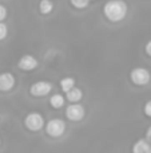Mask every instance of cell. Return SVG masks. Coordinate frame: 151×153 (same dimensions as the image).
<instances>
[{
    "mask_svg": "<svg viewBox=\"0 0 151 153\" xmlns=\"http://www.w3.org/2000/svg\"><path fill=\"white\" fill-rule=\"evenodd\" d=\"M134 153H149L150 151V144L147 140H138L135 145L133 146Z\"/></svg>",
    "mask_w": 151,
    "mask_h": 153,
    "instance_id": "10",
    "label": "cell"
},
{
    "mask_svg": "<svg viewBox=\"0 0 151 153\" xmlns=\"http://www.w3.org/2000/svg\"><path fill=\"white\" fill-rule=\"evenodd\" d=\"M74 86H75V79L71 78V76H66V78H63L60 81V87L64 93L68 91V90L72 89Z\"/></svg>",
    "mask_w": 151,
    "mask_h": 153,
    "instance_id": "13",
    "label": "cell"
},
{
    "mask_svg": "<svg viewBox=\"0 0 151 153\" xmlns=\"http://www.w3.org/2000/svg\"><path fill=\"white\" fill-rule=\"evenodd\" d=\"M66 117L75 122L80 121L84 117V108L79 102H71V105L66 108Z\"/></svg>",
    "mask_w": 151,
    "mask_h": 153,
    "instance_id": "5",
    "label": "cell"
},
{
    "mask_svg": "<svg viewBox=\"0 0 151 153\" xmlns=\"http://www.w3.org/2000/svg\"><path fill=\"white\" fill-rule=\"evenodd\" d=\"M146 137H147V141L149 143H151V126L147 129V132H146Z\"/></svg>",
    "mask_w": 151,
    "mask_h": 153,
    "instance_id": "19",
    "label": "cell"
},
{
    "mask_svg": "<svg viewBox=\"0 0 151 153\" xmlns=\"http://www.w3.org/2000/svg\"><path fill=\"white\" fill-rule=\"evenodd\" d=\"M5 18H7V8L3 4H0V22H3Z\"/></svg>",
    "mask_w": 151,
    "mask_h": 153,
    "instance_id": "16",
    "label": "cell"
},
{
    "mask_svg": "<svg viewBox=\"0 0 151 153\" xmlns=\"http://www.w3.org/2000/svg\"><path fill=\"white\" fill-rule=\"evenodd\" d=\"M149 153H151V145H150V151H149Z\"/></svg>",
    "mask_w": 151,
    "mask_h": 153,
    "instance_id": "20",
    "label": "cell"
},
{
    "mask_svg": "<svg viewBox=\"0 0 151 153\" xmlns=\"http://www.w3.org/2000/svg\"><path fill=\"white\" fill-rule=\"evenodd\" d=\"M8 35V27L3 22H0V40H4Z\"/></svg>",
    "mask_w": 151,
    "mask_h": 153,
    "instance_id": "15",
    "label": "cell"
},
{
    "mask_svg": "<svg viewBox=\"0 0 151 153\" xmlns=\"http://www.w3.org/2000/svg\"><path fill=\"white\" fill-rule=\"evenodd\" d=\"M82 97H83V93L79 87L74 86L72 89H70L68 91H66V98L70 102H79V101L82 100Z\"/></svg>",
    "mask_w": 151,
    "mask_h": 153,
    "instance_id": "9",
    "label": "cell"
},
{
    "mask_svg": "<svg viewBox=\"0 0 151 153\" xmlns=\"http://www.w3.org/2000/svg\"><path fill=\"white\" fill-rule=\"evenodd\" d=\"M64 132H66V122L60 118H52L45 125V133L50 137L58 138L60 136H63Z\"/></svg>",
    "mask_w": 151,
    "mask_h": 153,
    "instance_id": "2",
    "label": "cell"
},
{
    "mask_svg": "<svg viewBox=\"0 0 151 153\" xmlns=\"http://www.w3.org/2000/svg\"><path fill=\"white\" fill-rule=\"evenodd\" d=\"M90 1H91V0H90Z\"/></svg>",
    "mask_w": 151,
    "mask_h": 153,
    "instance_id": "21",
    "label": "cell"
},
{
    "mask_svg": "<svg viewBox=\"0 0 151 153\" xmlns=\"http://www.w3.org/2000/svg\"><path fill=\"white\" fill-rule=\"evenodd\" d=\"M18 66H19V69L24 70V71H32V70H35L37 67V59L35 56L27 54V55H23L19 59Z\"/></svg>",
    "mask_w": 151,
    "mask_h": 153,
    "instance_id": "7",
    "label": "cell"
},
{
    "mask_svg": "<svg viewBox=\"0 0 151 153\" xmlns=\"http://www.w3.org/2000/svg\"><path fill=\"white\" fill-rule=\"evenodd\" d=\"M103 13L107 20L120 22L127 15V4L123 0H108L103 7Z\"/></svg>",
    "mask_w": 151,
    "mask_h": 153,
    "instance_id": "1",
    "label": "cell"
},
{
    "mask_svg": "<svg viewBox=\"0 0 151 153\" xmlns=\"http://www.w3.org/2000/svg\"><path fill=\"white\" fill-rule=\"evenodd\" d=\"M146 54L151 56V40H149V42H147V45H146Z\"/></svg>",
    "mask_w": 151,
    "mask_h": 153,
    "instance_id": "18",
    "label": "cell"
},
{
    "mask_svg": "<svg viewBox=\"0 0 151 153\" xmlns=\"http://www.w3.org/2000/svg\"><path fill=\"white\" fill-rule=\"evenodd\" d=\"M52 90V85L47 81H39L36 83H34L29 89V93L34 97H44Z\"/></svg>",
    "mask_w": 151,
    "mask_h": 153,
    "instance_id": "6",
    "label": "cell"
},
{
    "mask_svg": "<svg viewBox=\"0 0 151 153\" xmlns=\"http://www.w3.org/2000/svg\"><path fill=\"white\" fill-rule=\"evenodd\" d=\"M72 4V7L78 8V10H83L90 4V0H70Z\"/></svg>",
    "mask_w": 151,
    "mask_h": 153,
    "instance_id": "14",
    "label": "cell"
},
{
    "mask_svg": "<svg viewBox=\"0 0 151 153\" xmlns=\"http://www.w3.org/2000/svg\"><path fill=\"white\" fill-rule=\"evenodd\" d=\"M130 79L134 85L144 86V85H147L150 82L151 74L147 69H143V67H135V69L130 73Z\"/></svg>",
    "mask_w": 151,
    "mask_h": 153,
    "instance_id": "3",
    "label": "cell"
},
{
    "mask_svg": "<svg viewBox=\"0 0 151 153\" xmlns=\"http://www.w3.org/2000/svg\"><path fill=\"white\" fill-rule=\"evenodd\" d=\"M144 114L147 117H151V101L146 102V105H144Z\"/></svg>",
    "mask_w": 151,
    "mask_h": 153,
    "instance_id": "17",
    "label": "cell"
},
{
    "mask_svg": "<svg viewBox=\"0 0 151 153\" xmlns=\"http://www.w3.org/2000/svg\"><path fill=\"white\" fill-rule=\"evenodd\" d=\"M54 10V3L51 0H40L39 3V11L43 15H48Z\"/></svg>",
    "mask_w": 151,
    "mask_h": 153,
    "instance_id": "12",
    "label": "cell"
},
{
    "mask_svg": "<svg viewBox=\"0 0 151 153\" xmlns=\"http://www.w3.org/2000/svg\"><path fill=\"white\" fill-rule=\"evenodd\" d=\"M15 86V76L11 73L0 74V91H10Z\"/></svg>",
    "mask_w": 151,
    "mask_h": 153,
    "instance_id": "8",
    "label": "cell"
},
{
    "mask_svg": "<svg viewBox=\"0 0 151 153\" xmlns=\"http://www.w3.org/2000/svg\"><path fill=\"white\" fill-rule=\"evenodd\" d=\"M64 102H66V98H64L62 94H54V95H51V98H50V105L52 106L54 109L63 108Z\"/></svg>",
    "mask_w": 151,
    "mask_h": 153,
    "instance_id": "11",
    "label": "cell"
},
{
    "mask_svg": "<svg viewBox=\"0 0 151 153\" xmlns=\"http://www.w3.org/2000/svg\"><path fill=\"white\" fill-rule=\"evenodd\" d=\"M24 125L28 130L31 132H36V130H40L43 126H44V120H43L42 114L39 113H29L28 116L24 120Z\"/></svg>",
    "mask_w": 151,
    "mask_h": 153,
    "instance_id": "4",
    "label": "cell"
}]
</instances>
